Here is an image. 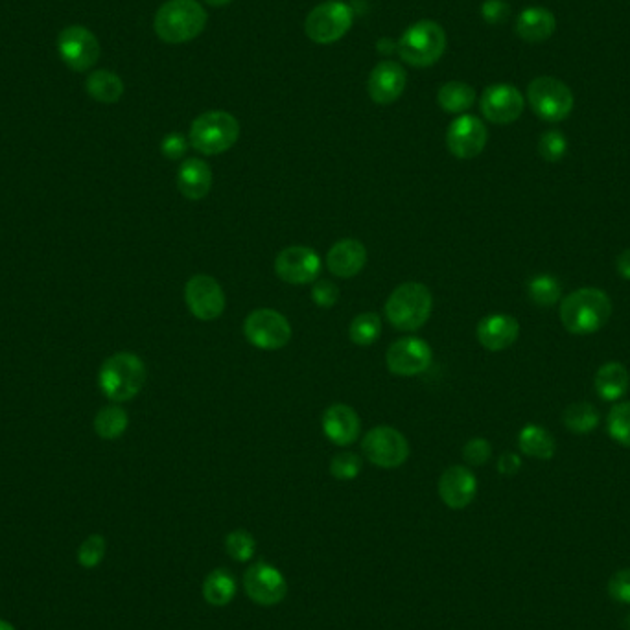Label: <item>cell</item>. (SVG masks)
Listing matches in <instances>:
<instances>
[{"label":"cell","mask_w":630,"mask_h":630,"mask_svg":"<svg viewBox=\"0 0 630 630\" xmlns=\"http://www.w3.org/2000/svg\"><path fill=\"white\" fill-rule=\"evenodd\" d=\"M146 384V365L133 352L109 356L98 373V385L105 397L115 404L137 397Z\"/></svg>","instance_id":"cell-2"},{"label":"cell","mask_w":630,"mask_h":630,"mask_svg":"<svg viewBox=\"0 0 630 630\" xmlns=\"http://www.w3.org/2000/svg\"><path fill=\"white\" fill-rule=\"evenodd\" d=\"M128 426V411L118 404L105 406L94 417V432L105 441H115L118 437H122L128 430Z\"/></svg>","instance_id":"cell-29"},{"label":"cell","mask_w":630,"mask_h":630,"mask_svg":"<svg viewBox=\"0 0 630 630\" xmlns=\"http://www.w3.org/2000/svg\"><path fill=\"white\" fill-rule=\"evenodd\" d=\"M212 179L214 177L209 164L198 157H190L183 161L177 170V188L183 194V198L190 201L207 198L212 188Z\"/></svg>","instance_id":"cell-24"},{"label":"cell","mask_w":630,"mask_h":630,"mask_svg":"<svg viewBox=\"0 0 630 630\" xmlns=\"http://www.w3.org/2000/svg\"><path fill=\"white\" fill-rule=\"evenodd\" d=\"M185 301L190 314L199 321H214L222 317L227 306L220 282L210 275H194L185 286Z\"/></svg>","instance_id":"cell-14"},{"label":"cell","mask_w":630,"mask_h":630,"mask_svg":"<svg viewBox=\"0 0 630 630\" xmlns=\"http://www.w3.org/2000/svg\"><path fill=\"white\" fill-rule=\"evenodd\" d=\"M478 494V479L470 468L454 465L446 468L439 479V496L450 509H465Z\"/></svg>","instance_id":"cell-18"},{"label":"cell","mask_w":630,"mask_h":630,"mask_svg":"<svg viewBox=\"0 0 630 630\" xmlns=\"http://www.w3.org/2000/svg\"><path fill=\"white\" fill-rule=\"evenodd\" d=\"M207 4L210 6H216V8H220V6H225V4H229V2H233V0H205Z\"/></svg>","instance_id":"cell-46"},{"label":"cell","mask_w":630,"mask_h":630,"mask_svg":"<svg viewBox=\"0 0 630 630\" xmlns=\"http://www.w3.org/2000/svg\"><path fill=\"white\" fill-rule=\"evenodd\" d=\"M382 334V319L373 312L356 315L349 327V336L358 347H371Z\"/></svg>","instance_id":"cell-32"},{"label":"cell","mask_w":630,"mask_h":630,"mask_svg":"<svg viewBox=\"0 0 630 630\" xmlns=\"http://www.w3.org/2000/svg\"><path fill=\"white\" fill-rule=\"evenodd\" d=\"M437 102L446 113L463 115L476 102V91L465 82H448L441 85Z\"/></svg>","instance_id":"cell-28"},{"label":"cell","mask_w":630,"mask_h":630,"mask_svg":"<svg viewBox=\"0 0 630 630\" xmlns=\"http://www.w3.org/2000/svg\"><path fill=\"white\" fill-rule=\"evenodd\" d=\"M527 102L538 118L555 124L572 115L575 98L566 83L551 76H540L529 83Z\"/></svg>","instance_id":"cell-7"},{"label":"cell","mask_w":630,"mask_h":630,"mask_svg":"<svg viewBox=\"0 0 630 630\" xmlns=\"http://www.w3.org/2000/svg\"><path fill=\"white\" fill-rule=\"evenodd\" d=\"M490 455H492V446L487 439H481V437L470 439L463 448V457L472 467H483L485 463H489Z\"/></svg>","instance_id":"cell-39"},{"label":"cell","mask_w":630,"mask_h":630,"mask_svg":"<svg viewBox=\"0 0 630 630\" xmlns=\"http://www.w3.org/2000/svg\"><path fill=\"white\" fill-rule=\"evenodd\" d=\"M0 630H15V629H13L12 623H8V621H4V619H0Z\"/></svg>","instance_id":"cell-47"},{"label":"cell","mask_w":630,"mask_h":630,"mask_svg":"<svg viewBox=\"0 0 630 630\" xmlns=\"http://www.w3.org/2000/svg\"><path fill=\"white\" fill-rule=\"evenodd\" d=\"M363 454L380 468L402 467L409 457L408 439L391 426H376L363 437Z\"/></svg>","instance_id":"cell-11"},{"label":"cell","mask_w":630,"mask_h":630,"mask_svg":"<svg viewBox=\"0 0 630 630\" xmlns=\"http://www.w3.org/2000/svg\"><path fill=\"white\" fill-rule=\"evenodd\" d=\"M207 26V12L198 0H168L155 13V34L170 45L196 39Z\"/></svg>","instance_id":"cell-3"},{"label":"cell","mask_w":630,"mask_h":630,"mask_svg":"<svg viewBox=\"0 0 630 630\" xmlns=\"http://www.w3.org/2000/svg\"><path fill=\"white\" fill-rule=\"evenodd\" d=\"M360 472H362V459L354 452H339L330 461V474L339 481L356 479Z\"/></svg>","instance_id":"cell-37"},{"label":"cell","mask_w":630,"mask_h":630,"mask_svg":"<svg viewBox=\"0 0 630 630\" xmlns=\"http://www.w3.org/2000/svg\"><path fill=\"white\" fill-rule=\"evenodd\" d=\"M608 594L621 605H630V568L619 570L608 581Z\"/></svg>","instance_id":"cell-40"},{"label":"cell","mask_w":630,"mask_h":630,"mask_svg":"<svg viewBox=\"0 0 630 630\" xmlns=\"http://www.w3.org/2000/svg\"><path fill=\"white\" fill-rule=\"evenodd\" d=\"M85 91L100 104H117L124 94V82L111 70H94L87 76Z\"/></svg>","instance_id":"cell-26"},{"label":"cell","mask_w":630,"mask_h":630,"mask_svg":"<svg viewBox=\"0 0 630 630\" xmlns=\"http://www.w3.org/2000/svg\"><path fill=\"white\" fill-rule=\"evenodd\" d=\"M616 268H618V273L623 279L630 280V249H625V251L619 255Z\"/></svg>","instance_id":"cell-45"},{"label":"cell","mask_w":630,"mask_h":630,"mask_svg":"<svg viewBox=\"0 0 630 630\" xmlns=\"http://www.w3.org/2000/svg\"><path fill=\"white\" fill-rule=\"evenodd\" d=\"M630 374L625 365L618 362L605 363L595 374L597 395L607 402H616L629 391Z\"/></svg>","instance_id":"cell-25"},{"label":"cell","mask_w":630,"mask_h":630,"mask_svg":"<svg viewBox=\"0 0 630 630\" xmlns=\"http://www.w3.org/2000/svg\"><path fill=\"white\" fill-rule=\"evenodd\" d=\"M321 268L323 262L319 253L306 245H290L275 258V273L280 280L293 286L312 284L319 277Z\"/></svg>","instance_id":"cell-12"},{"label":"cell","mask_w":630,"mask_h":630,"mask_svg":"<svg viewBox=\"0 0 630 630\" xmlns=\"http://www.w3.org/2000/svg\"><path fill=\"white\" fill-rule=\"evenodd\" d=\"M238 137L240 124L227 111H207L190 126V144L203 155H220L231 150Z\"/></svg>","instance_id":"cell-5"},{"label":"cell","mask_w":630,"mask_h":630,"mask_svg":"<svg viewBox=\"0 0 630 630\" xmlns=\"http://www.w3.org/2000/svg\"><path fill=\"white\" fill-rule=\"evenodd\" d=\"M312 301L321 308H332L339 301V288L330 280H319L312 286Z\"/></svg>","instance_id":"cell-41"},{"label":"cell","mask_w":630,"mask_h":630,"mask_svg":"<svg viewBox=\"0 0 630 630\" xmlns=\"http://www.w3.org/2000/svg\"><path fill=\"white\" fill-rule=\"evenodd\" d=\"M509 13H511V8L505 0H485L481 4V17L485 19V23L492 24V26L505 23Z\"/></svg>","instance_id":"cell-42"},{"label":"cell","mask_w":630,"mask_h":630,"mask_svg":"<svg viewBox=\"0 0 630 630\" xmlns=\"http://www.w3.org/2000/svg\"><path fill=\"white\" fill-rule=\"evenodd\" d=\"M483 117L492 124H513L524 113L525 100L522 93L511 83L489 85L479 100Z\"/></svg>","instance_id":"cell-15"},{"label":"cell","mask_w":630,"mask_h":630,"mask_svg":"<svg viewBox=\"0 0 630 630\" xmlns=\"http://www.w3.org/2000/svg\"><path fill=\"white\" fill-rule=\"evenodd\" d=\"M518 446H520L522 454L535 457V459H542V461L551 459L555 455V448H557L553 435L538 424L525 426L518 435Z\"/></svg>","instance_id":"cell-27"},{"label":"cell","mask_w":630,"mask_h":630,"mask_svg":"<svg viewBox=\"0 0 630 630\" xmlns=\"http://www.w3.org/2000/svg\"><path fill=\"white\" fill-rule=\"evenodd\" d=\"M104 555L105 538L102 535H91L78 549V560L83 568H96L104 560Z\"/></svg>","instance_id":"cell-38"},{"label":"cell","mask_w":630,"mask_h":630,"mask_svg":"<svg viewBox=\"0 0 630 630\" xmlns=\"http://www.w3.org/2000/svg\"><path fill=\"white\" fill-rule=\"evenodd\" d=\"M352 21L354 12L349 4L341 0H328L308 13L304 30L314 43L330 45L347 35L352 28Z\"/></svg>","instance_id":"cell-8"},{"label":"cell","mask_w":630,"mask_h":630,"mask_svg":"<svg viewBox=\"0 0 630 630\" xmlns=\"http://www.w3.org/2000/svg\"><path fill=\"white\" fill-rule=\"evenodd\" d=\"M432 362V347L415 336L398 339L385 354L387 369L397 376H419L432 367Z\"/></svg>","instance_id":"cell-13"},{"label":"cell","mask_w":630,"mask_h":630,"mask_svg":"<svg viewBox=\"0 0 630 630\" xmlns=\"http://www.w3.org/2000/svg\"><path fill=\"white\" fill-rule=\"evenodd\" d=\"M98 37L85 26H67L58 37V54L63 63L74 72H87L93 69L100 58Z\"/></svg>","instance_id":"cell-10"},{"label":"cell","mask_w":630,"mask_h":630,"mask_svg":"<svg viewBox=\"0 0 630 630\" xmlns=\"http://www.w3.org/2000/svg\"><path fill=\"white\" fill-rule=\"evenodd\" d=\"M562 420H564V426L570 432L577 433V435H588V433L594 432L595 428L599 426L601 415H599V411L592 404L575 402V404H570L566 408L564 415H562Z\"/></svg>","instance_id":"cell-31"},{"label":"cell","mask_w":630,"mask_h":630,"mask_svg":"<svg viewBox=\"0 0 630 630\" xmlns=\"http://www.w3.org/2000/svg\"><path fill=\"white\" fill-rule=\"evenodd\" d=\"M522 468V459L513 452H507L500 457L498 461V470L503 476H514L518 470Z\"/></svg>","instance_id":"cell-44"},{"label":"cell","mask_w":630,"mask_h":630,"mask_svg":"<svg viewBox=\"0 0 630 630\" xmlns=\"http://www.w3.org/2000/svg\"><path fill=\"white\" fill-rule=\"evenodd\" d=\"M489 131L485 124L474 115H461L455 118L446 131V146L457 159H474L485 150Z\"/></svg>","instance_id":"cell-17"},{"label":"cell","mask_w":630,"mask_h":630,"mask_svg":"<svg viewBox=\"0 0 630 630\" xmlns=\"http://www.w3.org/2000/svg\"><path fill=\"white\" fill-rule=\"evenodd\" d=\"M538 153L548 163H559L560 159H564V155L568 153V139L557 129H549L546 133H542V137L538 140Z\"/></svg>","instance_id":"cell-35"},{"label":"cell","mask_w":630,"mask_h":630,"mask_svg":"<svg viewBox=\"0 0 630 630\" xmlns=\"http://www.w3.org/2000/svg\"><path fill=\"white\" fill-rule=\"evenodd\" d=\"M323 432L328 441L338 446H350L358 441L362 422L358 413L347 404H332L323 415Z\"/></svg>","instance_id":"cell-22"},{"label":"cell","mask_w":630,"mask_h":630,"mask_svg":"<svg viewBox=\"0 0 630 630\" xmlns=\"http://www.w3.org/2000/svg\"><path fill=\"white\" fill-rule=\"evenodd\" d=\"M367 264V249L360 240L343 238L328 249L327 266L339 279H352Z\"/></svg>","instance_id":"cell-21"},{"label":"cell","mask_w":630,"mask_h":630,"mask_svg":"<svg viewBox=\"0 0 630 630\" xmlns=\"http://www.w3.org/2000/svg\"><path fill=\"white\" fill-rule=\"evenodd\" d=\"M225 551L234 560L245 562V560L253 559L257 551V542L251 533H247L244 529H236L225 538Z\"/></svg>","instance_id":"cell-36"},{"label":"cell","mask_w":630,"mask_h":630,"mask_svg":"<svg viewBox=\"0 0 630 630\" xmlns=\"http://www.w3.org/2000/svg\"><path fill=\"white\" fill-rule=\"evenodd\" d=\"M446 34L441 24L419 21L411 24L397 41V52L413 67H432L443 58Z\"/></svg>","instance_id":"cell-6"},{"label":"cell","mask_w":630,"mask_h":630,"mask_svg":"<svg viewBox=\"0 0 630 630\" xmlns=\"http://www.w3.org/2000/svg\"><path fill=\"white\" fill-rule=\"evenodd\" d=\"M612 315V301L599 288H581L560 303V321L575 336H590L605 327Z\"/></svg>","instance_id":"cell-1"},{"label":"cell","mask_w":630,"mask_h":630,"mask_svg":"<svg viewBox=\"0 0 630 630\" xmlns=\"http://www.w3.org/2000/svg\"><path fill=\"white\" fill-rule=\"evenodd\" d=\"M245 594L260 607H275L288 594L282 573L268 562L253 564L244 575Z\"/></svg>","instance_id":"cell-16"},{"label":"cell","mask_w":630,"mask_h":630,"mask_svg":"<svg viewBox=\"0 0 630 630\" xmlns=\"http://www.w3.org/2000/svg\"><path fill=\"white\" fill-rule=\"evenodd\" d=\"M236 594L233 575L225 570H214L203 583V597L212 607H227Z\"/></svg>","instance_id":"cell-30"},{"label":"cell","mask_w":630,"mask_h":630,"mask_svg":"<svg viewBox=\"0 0 630 630\" xmlns=\"http://www.w3.org/2000/svg\"><path fill=\"white\" fill-rule=\"evenodd\" d=\"M557 30V17L548 8L531 6L516 17L514 32L525 43H544Z\"/></svg>","instance_id":"cell-23"},{"label":"cell","mask_w":630,"mask_h":630,"mask_svg":"<svg viewBox=\"0 0 630 630\" xmlns=\"http://www.w3.org/2000/svg\"><path fill=\"white\" fill-rule=\"evenodd\" d=\"M607 432L616 443L630 448V402H619L610 409Z\"/></svg>","instance_id":"cell-34"},{"label":"cell","mask_w":630,"mask_h":630,"mask_svg":"<svg viewBox=\"0 0 630 630\" xmlns=\"http://www.w3.org/2000/svg\"><path fill=\"white\" fill-rule=\"evenodd\" d=\"M384 310L387 321L397 330H419L432 315V292L420 282H404L389 295Z\"/></svg>","instance_id":"cell-4"},{"label":"cell","mask_w":630,"mask_h":630,"mask_svg":"<svg viewBox=\"0 0 630 630\" xmlns=\"http://www.w3.org/2000/svg\"><path fill=\"white\" fill-rule=\"evenodd\" d=\"M188 150V142L181 133H168L161 142V152L170 161H179L185 157Z\"/></svg>","instance_id":"cell-43"},{"label":"cell","mask_w":630,"mask_h":630,"mask_svg":"<svg viewBox=\"0 0 630 630\" xmlns=\"http://www.w3.org/2000/svg\"><path fill=\"white\" fill-rule=\"evenodd\" d=\"M529 299L537 306H555L560 301L559 280L551 275H538L527 284Z\"/></svg>","instance_id":"cell-33"},{"label":"cell","mask_w":630,"mask_h":630,"mask_svg":"<svg viewBox=\"0 0 630 630\" xmlns=\"http://www.w3.org/2000/svg\"><path fill=\"white\" fill-rule=\"evenodd\" d=\"M478 341L487 350L500 352L509 349L520 336V323L509 314H490L479 321Z\"/></svg>","instance_id":"cell-20"},{"label":"cell","mask_w":630,"mask_h":630,"mask_svg":"<svg viewBox=\"0 0 630 630\" xmlns=\"http://www.w3.org/2000/svg\"><path fill=\"white\" fill-rule=\"evenodd\" d=\"M247 341L262 350H279L292 339V325L284 315L271 308H258L245 317Z\"/></svg>","instance_id":"cell-9"},{"label":"cell","mask_w":630,"mask_h":630,"mask_svg":"<svg viewBox=\"0 0 630 630\" xmlns=\"http://www.w3.org/2000/svg\"><path fill=\"white\" fill-rule=\"evenodd\" d=\"M406 72L395 61H382L374 67L369 76V96L371 100L380 105H389L397 102L406 89Z\"/></svg>","instance_id":"cell-19"}]
</instances>
